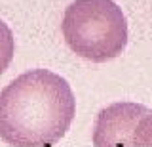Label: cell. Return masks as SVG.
Returning a JSON list of instances; mask_svg holds the SVG:
<instances>
[{"mask_svg": "<svg viewBox=\"0 0 152 147\" xmlns=\"http://www.w3.org/2000/svg\"><path fill=\"white\" fill-rule=\"evenodd\" d=\"M74 115L72 88L53 71H27L0 90V140L12 147L55 145Z\"/></svg>", "mask_w": 152, "mask_h": 147, "instance_id": "obj_1", "label": "cell"}, {"mask_svg": "<svg viewBox=\"0 0 152 147\" xmlns=\"http://www.w3.org/2000/svg\"><path fill=\"white\" fill-rule=\"evenodd\" d=\"M61 33L76 55L107 63L127 46V21L114 0H74L65 10Z\"/></svg>", "mask_w": 152, "mask_h": 147, "instance_id": "obj_2", "label": "cell"}, {"mask_svg": "<svg viewBox=\"0 0 152 147\" xmlns=\"http://www.w3.org/2000/svg\"><path fill=\"white\" fill-rule=\"evenodd\" d=\"M148 107L116 101L99 111L93 124V147H137V124Z\"/></svg>", "mask_w": 152, "mask_h": 147, "instance_id": "obj_3", "label": "cell"}, {"mask_svg": "<svg viewBox=\"0 0 152 147\" xmlns=\"http://www.w3.org/2000/svg\"><path fill=\"white\" fill-rule=\"evenodd\" d=\"M15 54V38H13L12 29L0 19V75L4 73Z\"/></svg>", "mask_w": 152, "mask_h": 147, "instance_id": "obj_4", "label": "cell"}, {"mask_svg": "<svg viewBox=\"0 0 152 147\" xmlns=\"http://www.w3.org/2000/svg\"><path fill=\"white\" fill-rule=\"evenodd\" d=\"M135 137H137V147H152V109H148L141 117Z\"/></svg>", "mask_w": 152, "mask_h": 147, "instance_id": "obj_5", "label": "cell"}]
</instances>
